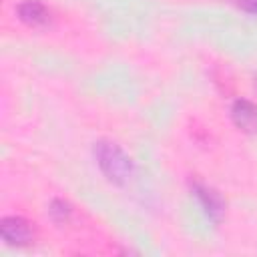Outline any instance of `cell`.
I'll return each mask as SVG.
<instances>
[{"label":"cell","instance_id":"cell-4","mask_svg":"<svg viewBox=\"0 0 257 257\" xmlns=\"http://www.w3.org/2000/svg\"><path fill=\"white\" fill-rule=\"evenodd\" d=\"M231 120L239 131L257 135V104L247 98H237L231 104Z\"/></svg>","mask_w":257,"mask_h":257},{"label":"cell","instance_id":"cell-7","mask_svg":"<svg viewBox=\"0 0 257 257\" xmlns=\"http://www.w3.org/2000/svg\"><path fill=\"white\" fill-rule=\"evenodd\" d=\"M237 6L249 14H257V0H237Z\"/></svg>","mask_w":257,"mask_h":257},{"label":"cell","instance_id":"cell-5","mask_svg":"<svg viewBox=\"0 0 257 257\" xmlns=\"http://www.w3.org/2000/svg\"><path fill=\"white\" fill-rule=\"evenodd\" d=\"M18 18L28 26H42L50 20V10L40 0H24L16 8Z\"/></svg>","mask_w":257,"mask_h":257},{"label":"cell","instance_id":"cell-3","mask_svg":"<svg viewBox=\"0 0 257 257\" xmlns=\"http://www.w3.org/2000/svg\"><path fill=\"white\" fill-rule=\"evenodd\" d=\"M191 191H193L195 199L199 201L201 209L205 211V215L213 223H219L221 217H223V213H225V201L221 199V195L215 189H211V187H207L203 183H195L191 187Z\"/></svg>","mask_w":257,"mask_h":257},{"label":"cell","instance_id":"cell-2","mask_svg":"<svg viewBox=\"0 0 257 257\" xmlns=\"http://www.w3.org/2000/svg\"><path fill=\"white\" fill-rule=\"evenodd\" d=\"M0 237L6 245L24 247V245L32 243L34 231H32L30 223L22 217H4L0 221Z\"/></svg>","mask_w":257,"mask_h":257},{"label":"cell","instance_id":"cell-6","mask_svg":"<svg viewBox=\"0 0 257 257\" xmlns=\"http://www.w3.org/2000/svg\"><path fill=\"white\" fill-rule=\"evenodd\" d=\"M48 211H50V217H52L54 221H58V223L66 221V219L70 217V213H72L70 205H68L66 201H62V199H56V201H52Z\"/></svg>","mask_w":257,"mask_h":257},{"label":"cell","instance_id":"cell-1","mask_svg":"<svg viewBox=\"0 0 257 257\" xmlns=\"http://www.w3.org/2000/svg\"><path fill=\"white\" fill-rule=\"evenodd\" d=\"M94 159L102 175L114 185H126L135 175L133 159L116 143L110 141L94 143Z\"/></svg>","mask_w":257,"mask_h":257}]
</instances>
